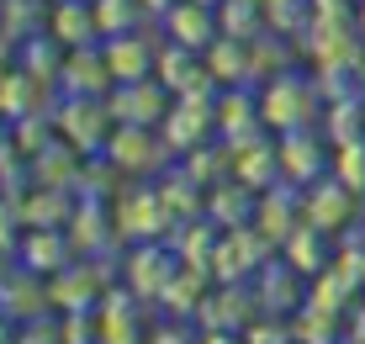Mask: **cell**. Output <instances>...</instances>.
I'll return each mask as SVG.
<instances>
[{"label": "cell", "instance_id": "6da1fadb", "mask_svg": "<svg viewBox=\"0 0 365 344\" xmlns=\"http://www.w3.org/2000/svg\"><path fill=\"white\" fill-rule=\"evenodd\" d=\"M318 101H323L318 80L286 69V74H275V80L259 85V117H265L270 133H297V127L318 122Z\"/></svg>", "mask_w": 365, "mask_h": 344}, {"label": "cell", "instance_id": "7a4b0ae2", "mask_svg": "<svg viewBox=\"0 0 365 344\" xmlns=\"http://www.w3.org/2000/svg\"><path fill=\"white\" fill-rule=\"evenodd\" d=\"M111 218H117V238L122 244H154V238H170L175 228V212L165 207L159 186H133L111 201Z\"/></svg>", "mask_w": 365, "mask_h": 344}, {"label": "cell", "instance_id": "3957f363", "mask_svg": "<svg viewBox=\"0 0 365 344\" xmlns=\"http://www.w3.org/2000/svg\"><path fill=\"white\" fill-rule=\"evenodd\" d=\"M53 122H58V138H69L80 154H106L111 127H117L106 96H64L58 111H53Z\"/></svg>", "mask_w": 365, "mask_h": 344}, {"label": "cell", "instance_id": "277c9868", "mask_svg": "<svg viewBox=\"0 0 365 344\" xmlns=\"http://www.w3.org/2000/svg\"><path fill=\"white\" fill-rule=\"evenodd\" d=\"M270 260H275V244L255 223L249 228H222L217 254H212V275H217L222 286H238V281H249V275H259Z\"/></svg>", "mask_w": 365, "mask_h": 344}, {"label": "cell", "instance_id": "5b68a950", "mask_svg": "<svg viewBox=\"0 0 365 344\" xmlns=\"http://www.w3.org/2000/svg\"><path fill=\"white\" fill-rule=\"evenodd\" d=\"M80 196L74 191H58V186H16L6 191V223L16 228H69Z\"/></svg>", "mask_w": 365, "mask_h": 344}, {"label": "cell", "instance_id": "8992f818", "mask_svg": "<svg viewBox=\"0 0 365 344\" xmlns=\"http://www.w3.org/2000/svg\"><path fill=\"white\" fill-rule=\"evenodd\" d=\"M165 154H170V143H165L159 127H138V122H117L111 127L106 159L117 164L122 175H159V170H170Z\"/></svg>", "mask_w": 365, "mask_h": 344}, {"label": "cell", "instance_id": "52a82bcc", "mask_svg": "<svg viewBox=\"0 0 365 344\" xmlns=\"http://www.w3.org/2000/svg\"><path fill=\"white\" fill-rule=\"evenodd\" d=\"M106 106H111V117H117V122L159 127L170 117V106H175V91L159 80V74H148V80H122V85H111V91H106Z\"/></svg>", "mask_w": 365, "mask_h": 344}, {"label": "cell", "instance_id": "ba28073f", "mask_svg": "<svg viewBox=\"0 0 365 344\" xmlns=\"http://www.w3.org/2000/svg\"><path fill=\"white\" fill-rule=\"evenodd\" d=\"M48 291H53V308L58 313H91L101 308V297H106V260H91V254H80V260L69 265V270L48 275Z\"/></svg>", "mask_w": 365, "mask_h": 344}, {"label": "cell", "instance_id": "9c48e42d", "mask_svg": "<svg viewBox=\"0 0 365 344\" xmlns=\"http://www.w3.org/2000/svg\"><path fill=\"white\" fill-rule=\"evenodd\" d=\"M11 260L37 270V275H58V270H69V265L80 260V249H74L69 228H21V244H16Z\"/></svg>", "mask_w": 365, "mask_h": 344}, {"label": "cell", "instance_id": "30bf717a", "mask_svg": "<svg viewBox=\"0 0 365 344\" xmlns=\"http://www.w3.org/2000/svg\"><path fill=\"white\" fill-rule=\"evenodd\" d=\"M180 254L165 249V238H154V244H138L128 254V286L138 291V297H148V302H159L170 291V281L180 275Z\"/></svg>", "mask_w": 365, "mask_h": 344}, {"label": "cell", "instance_id": "8fae6325", "mask_svg": "<svg viewBox=\"0 0 365 344\" xmlns=\"http://www.w3.org/2000/svg\"><path fill=\"white\" fill-rule=\"evenodd\" d=\"M302 223H307V207H302V186H292V181H275L270 191H259V212H255V228L270 238L275 249H281V244L297 233Z\"/></svg>", "mask_w": 365, "mask_h": 344}, {"label": "cell", "instance_id": "7c38bea8", "mask_svg": "<svg viewBox=\"0 0 365 344\" xmlns=\"http://www.w3.org/2000/svg\"><path fill=\"white\" fill-rule=\"evenodd\" d=\"M101 48H106V64H111V80H148L154 74V64H159V37L154 32H117V37H101Z\"/></svg>", "mask_w": 365, "mask_h": 344}, {"label": "cell", "instance_id": "4fadbf2b", "mask_svg": "<svg viewBox=\"0 0 365 344\" xmlns=\"http://www.w3.org/2000/svg\"><path fill=\"white\" fill-rule=\"evenodd\" d=\"M159 27H165L170 43H185V48H196V54H207V48L222 37L217 6H201V0H175Z\"/></svg>", "mask_w": 365, "mask_h": 344}, {"label": "cell", "instance_id": "5bb4252c", "mask_svg": "<svg viewBox=\"0 0 365 344\" xmlns=\"http://www.w3.org/2000/svg\"><path fill=\"white\" fill-rule=\"evenodd\" d=\"M355 196L360 191H349L339 175L329 170L323 181H312L307 191H302V207H307V223H318V228H329V233H339V228H349L355 223Z\"/></svg>", "mask_w": 365, "mask_h": 344}, {"label": "cell", "instance_id": "9a60e30c", "mask_svg": "<svg viewBox=\"0 0 365 344\" xmlns=\"http://www.w3.org/2000/svg\"><path fill=\"white\" fill-rule=\"evenodd\" d=\"M0 308H6V323H27L37 313H58L53 291H48V275H37L16 260H11V270H6V297H0Z\"/></svg>", "mask_w": 365, "mask_h": 344}, {"label": "cell", "instance_id": "2e32d148", "mask_svg": "<svg viewBox=\"0 0 365 344\" xmlns=\"http://www.w3.org/2000/svg\"><path fill=\"white\" fill-rule=\"evenodd\" d=\"M228 148H233V181H244L255 191H270L281 181V138L255 133V138H244V143H228Z\"/></svg>", "mask_w": 365, "mask_h": 344}, {"label": "cell", "instance_id": "e0dca14e", "mask_svg": "<svg viewBox=\"0 0 365 344\" xmlns=\"http://www.w3.org/2000/svg\"><path fill=\"white\" fill-rule=\"evenodd\" d=\"M58 85H64V96H106L111 85H117V80H111V64H106V48H101V43L69 48Z\"/></svg>", "mask_w": 365, "mask_h": 344}, {"label": "cell", "instance_id": "ac0fdd59", "mask_svg": "<svg viewBox=\"0 0 365 344\" xmlns=\"http://www.w3.org/2000/svg\"><path fill=\"white\" fill-rule=\"evenodd\" d=\"M323 138L312 127H297V133H281V181H292L307 191L312 181H323Z\"/></svg>", "mask_w": 365, "mask_h": 344}, {"label": "cell", "instance_id": "d6986e66", "mask_svg": "<svg viewBox=\"0 0 365 344\" xmlns=\"http://www.w3.org/2000/svg\"><path fill=\"white\" fill-rule=\"evenodd\" d=\"M255 133H270L265 117H259V91L249 96V85H228V91L217 96V138L222 143H244V138H255Z\"/></svg>", "mask_w": 365, "mask_h": 344}, {"label": "cell", "instance_id": "ffe728a7", "mask_svg": "<svg viewBox=\"0 0 365 344\" xmlns=\"http://www.w3.org/2000/svg\"><path fill=\"white\" fill-rule=\"evenodd\" d=\"M85 159H91V154H80V148H74L69 138H53V143L43 148V154H32V159H27V175H32V186H58V191H74V186H80ZM74 196H80V191H74Z\"/></svg>", "mask_w": 365, "mask_h": 344}, {"label": "cell", "instance_id": "44dd1931", "mask_svg": "<svg viewBox=\"0 0 365 344\" xmlns=\"http://www.w3.org/2000/svg\"><path fill=\"white\" fill-rule=\"evenodd\" d=\"M255 281H259V291H255L259 313H297V308H307V297H302V281H307V275H302L292 260H281V254H275Z\"/></svg>", "mask_w": 365, "mask_h": 344}, {"label": "cell", "instance_id": "7402d4cb", "mask_svg": "<svg viewBox=\"0 0 365 344\" xmlns=\"http://www.w3.org/2000/svg\"><path fill=\"white\" fill-rule=\"evenodd\" d=\"M255 212H259V191L244 186V181H233V175L207 191V218L217 228H249Z\"/></svg>", "mask_w": 365, "mask_h": 344}, {"label": "cell", "instance_id": "603a6c76", "mask_svg": "<svg viewBox=\"0 0 365 344\" xmlns=\"http://www.w3.org/2000/svg\"><path fill=\"white\" fill-rule=\"evenodd\" d=\"M48 32L58 37L64 48H85V43H101V21H96V0H58L48 6Z\"/></svg>", "mask_w": 365, "mask_h": 344}, {"label": "cell", "instance_id": "cb8c5ba5", "mask_svg": "<svg viewBox=\"0 0 365 344\" xmlns=\"http://www.w3.org/2000/svg\"><path fill=\"white\" fill-rule=\"evenodd\" d=\"M201 59H207L212 80H217L222 91H228V85H255V54H249L244 37H217Z\"/></svg>", "mask_w": 365, "mask_h": 344}, {"label": "cell", "instance_id": "d4e9b609", "mask_svg": "<svg viewBox=\"0 0 365 344\" xmlns=\"http://www.w3.org/2000/svg\"><path fill=\"white\" fill-rule=\"evenodd\" d=\"M329 228H318V223H302L292 238L281 244V260H292L302 275H318V270H329L334 265V254H329Z\"/></svg>", "mask_w": 365, "mask_h": 344}, {"label": "cell", "instance_id": "484cf974", "mask_svg": "<svg viewBox=\"0 0 365 344\" xmlns=\"http://www.w3.org/2000/svg\"><path fill=\"white\" fill-rule=\"evenodd\" d=\"M64 59H69V48L58 43L53 32H32L27 43L11 54V64H21V69L37 74V80H58V74H64Z\"/></svg>", "mask_w": 365, "mask_h": 344}, {"label": "cell", "instance_id": "4316f807", "mask_svg": "<svg viewBox=\"0 0 365 344\" xmlns=\"http://www.w3.org/2000/svg\"><path fill=\"white\" fill-rule=\"evenodd\" d=\"M217 21H222V37H244V43H255V37L270 32L265 6H259V0H222Z\"/></svg>", "mask_w": 365, "mask_h": 344}, {"label": "cell", "instance_id": "83f0119b", "mask_svg": "<svg viewBox=\"0 0 365 344\" xmlns=\"http://www.w3.org/2000/svg\"><path fill=\"white\" fill-rule=\"evenodd\" d=\"M323 117H329V122H323V127H329V138H334V148L339 143H360V117H365V91H349V96H339V101H329V111H323Z\"/></svg>", "mask_w": 365, "mask_h": 344}, {"label": "cell", "instance_id": "f1b7e54d", "mask_svg": "<svg viewBox=\"0 0 365 344\" xmlns=\"http://www.w3.org/2000/svg\"><path fill=\"white\" fill-rule=\"evenodd\" d=\"M6 138L32 159V154H43V148L58 138V122H53V117H43V111H32V117H21V122H6Z\"/></svg>", "mask_w": 365, "mask_h": 344}, {"label": "cell", "instance_id": "f546056e", "mask_svg": "<svg viewBox=\"0 0 365 344\" xmlns=\"http://www.w3.org/2000/svg\"><path fill=\"white\" fill-rule=\"evenodd\" d=\"M96 21H101V37H117V32H138L148 21L143 0H96Z\"/></svg>", "mask_w": 365, "mask_h": 344}, {"label": "cell", "instance_id": "4dcf8cb0", "mask_svg": "<svg viewBox=\"0 0 365 344\" xmlns=\"http://www.w3.org/2000/svg\"><path fill=\"white\" fill-rule=\"evenodd\" d=\"M334 328H339V313H323V308H302L292 318L297 344H334Z\"/></svg>", "mask_w": 365, "mask_h": 344}, {"label": "cell", "instance_id": "1f68e13d", "mask_svg": "<svg viewBox=\"0 0 365 344\" xmlns=\"http://www.w3.org/2000/svg\"><path fill=\"white\" fill-rule=\"evenodd\" d=\"M6 344H64V318L58 313H37L27 323H11Z\"/></svg>", "mask_w": 365, "mask_h": 344}, {"label": "cell", "instance_id": "d6a6232c", "mask_svg": "<svg viewBox=\"0 0 365 344\" xmlns=\"http://www.w3.org/2000/svg\"><path fill=\"white\" fill-rule=\"evenodd\" d=\"M334 175L349 191H365V138H360V143H339L334 148Z\"/></svg>", "mask_w": 365, "mask_h": 344}, {"label": "cell", "instance_id": "836d02e7", "mask_svg": "<svg viewBox=\"0 0 365 344\" xmlns=\"http://www.w3.org/2000/svg\"><path fill=\"white\" fill-rule=\"evenodd\" d=\"M349 16V0H312V21H339Z\"/></svg>", "mask_w": 365, "mask_h": 344}, {"label": "cell", "instance_id": "e575fe53", "mask_svg": "<svg viewBox=\"0 0 365 344\" xmlns=\"http://www.w3.org/2000/svg\"><path fill=\"white\" fill-rule=\"evenodd\" d=\"M154 344H201V339H191L185 328H159V334H154Z\"/></svg>", "mask_w": 365, "mask_h": 344}, {"label": "cell", "instance_id": "d590c367", "mask_svg": "<svg viewBox=\"0 0 365 344\" xmlns=\"http://www.w3.org/2000/svg\"><path fill=\"white\" fill-rule=\"evenodd\" d=\"M175 6V0H143V11H148V21H165V11Z\"/></svg>", "mask_w": 365, "mask_h": 344}, {"label": "cell", "instance_id": "8d00e7d4", "mask_svg": "<svg viewBox=\"0 0 365 344\" xmlns=\"http://www.w3.org/2000/svg\"><path fill=\"white\" fill-rule=\"evenodd\" d=\"M355 32L365 37V0H360V11H355Z\"/></svg>", "mask_w": 365, "mask_h": 344}, {"label": "cell", "instance_id": "74e56055", "mask_svg": "<svg viewBox=\"0 0 365 344\" xmlns=\"http://www.w3.org/2000/svg\"><path fill=\"white\" fill-rule=\"evenodd\" d=\"M355 74H360V91H365V59H360V69H355Z\"/></svg>", "mask_w": 365, "mask_h": 344}, {"label": "cell", "instance_id": "f35d334b", "mask_svg": "<svg viewBox=\"0 0 365 344\" xmlns=\"http://www.w3.org/2000/svg\"><path fill=\"white\" fill-rule=\"evenodd\" d=\"M201 6H222V0H201Z\"/></svg>", "mask_w": 365, "mask_h": 344}, {"label": "cell", "instance_id": "ab89813d", "mask_svg": "<svg viewBox=\"0 0 365 344\" xmlns=\"http://www.w3.org/2000/svg\"><path fill=\"white\" fill-rule=\"evenodd\" d=\"M48 6H58V0H48Z\"/></svg>", "mask_w": 365, "mask_h": 344}, {"label": "cell", "instance_id": "60d3db41", "mask_svg": "<svg viewBox=\"0 0 365 344\" xmlns=\"http://www.w3.org/2000/svg\"><path fill=\"white\" fill-rule=\"evenodd\" d=\"M292 344H297V339H292Z\"/></svg>", "mask_w": 365, "mask_h": 344}]
</instances>
